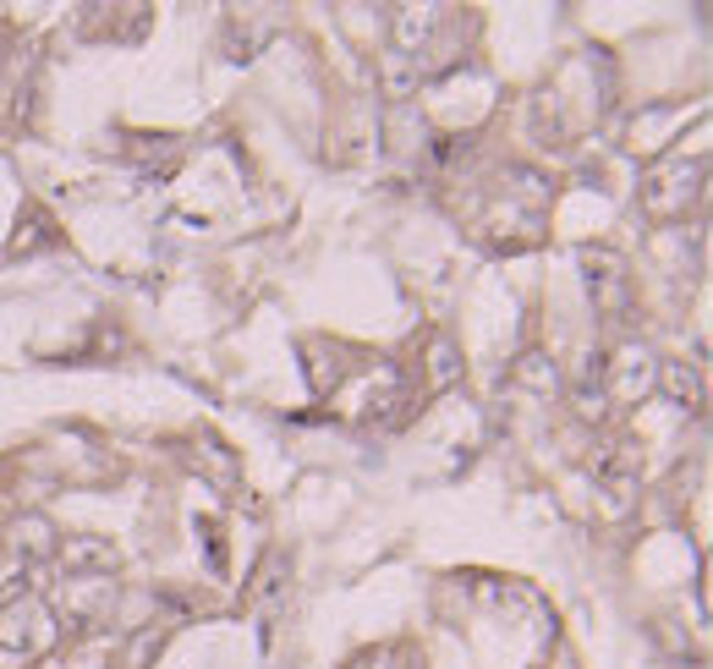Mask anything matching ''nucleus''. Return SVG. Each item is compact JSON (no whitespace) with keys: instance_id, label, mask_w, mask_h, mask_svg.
<instances>
[{"instance_id":"nucleus-1","label":"nucleus","mask_w":713,"mask_h":669,"mask_svg":"<svg viewBox=\"0 0 713 669\" xmlns=\"http://www.w3.org/2000/svg\"><path fill=\"white\" fill-rule=\"evenodd\" d=\"M698 187H703V160H686V155H670V160H659V166H648L642 176V209L648 214H681L692 198H698Z\"/></svg>"},{"instance_id":"nucleus-2","label":"nucleus","mask_w":713,"mask_h":669,"mask_svg":"<svg viewBox=\"0 0 713 669\" xmlns=\"http://www.w3.org/2000/svg\"><path fill=\"white\" fill-rule=\"evenodd\" d=\"M433 17H439V6H423V11H418V6H407V11H396L390 44H396V50H423L428 39H433V28H439Z\"/></svg>"},{"instance_id":"nucleus-3","label":"nucleus","mask_w":713,"mask_h":669,"mask_svg":"<svg viewBox=\"0 0 713 669\" xmlns=\"http://www.w3.org/2000/svg\"><path fill=\"white\" fill-rule=\"evenodd\" d=\"M516 384H527V390H538V395H555V390H560L555 357H549V351H522V357H516Z\"/></svg>"},{"instance_id":"nucleus-4","label":"nucleus","mask_w":713,"mask_h":669,"mask_svg":"<svg viewBox=\"0 0 713 669\" xmlns=\"http://www.w3.org/2000/svg\"><path fill=\"white\" fill-rule=\"evenodd\" d=\"M61 560H66V571H111L116 549L99 538H72V543H61Z\"/></svg>"},{"instance_id":"nucleus-5","label":"nucleus","mask_w":713,"mask_h":669,"mask_svg":"<svg viewBox=\"0 0 713 669\" xmlns=\"http://www.w3.org/2000/svg\"><path fill=\"white\" fill-rule=\"evenodd\" d=\"M455 373H461L455 340H450V334H433V340H428V384L444 390V384H455Z\"/></svg>"},{"instance_id":"nucleus-6","label":"nucleus","mask_w":713,"mask_h":669,"mask_svg":"<svg viewBox=\"0 0 713 669\" xmlns=\"http://www.w3.org/2000/svg\"><path fill=\"white\" fill-rule=\"evenodd\" d=\"M615 368H620V390H626V395H631V390H648V384H653V357H648L642 346H626Z\"/></svg>"},{"instance_id":"nucleus-7","label":"nucleus","mask_w":713,"mask_h":669,"mask_svg":"<svg viewBox=\"0 0 713 669\" xmlns=\"http://www.w3.org/2000/svg\"><path fill=\"white\" fill-rule=\"evenodd\" d=\"M659 384H664V395L670 401H698V368H686V362H664L659 368Z\"/></svg>"},{"instance_id":"nucleus-8","label":"nucleus","mask_w":713,"mask_h":669,"mask_svg":"<svg viewBox=\"0 0 713 669\" xmlns=\"http://www.w3.org/2000/svg\"><path fill=\"white\" fill-rule=\"evenodd\" d=\"M418 83H423V72H418L412 61H390V66H385V94H390V99H407Z\"/></svg>"},{"instance_id":"nucleus-9","label":"nucleus","mask_w":713,"mask_h":669,"mask_svg":"<svg viewBox=\"0 0 713 669\" xmlns=\"http://www.w3.org/2000/svg\"><path fill=\"white\" fill-rule=\"evenodd\" d=\"M285 576H291L285 554H270V560H264V571L253 576V598H275V587H281Z\"/></svg>"}]
</instances>
